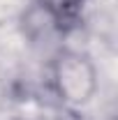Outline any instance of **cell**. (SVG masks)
I'll return each mask as SVG.
<instances>
[{"label": "cell", "mask_w": 118, "mask_h": 120, "mask_svg": "<svg viewBox=\"0 0 118 120\" xmlns=\"http://www.w3.org/2000/svg\"><path fill=\"white\" fill-rule=\"evenodd\" d=\"M37 5L44 9L46 16L60 30H65V28H72L79 21L86 0H37Z\"/></svg>", "instance_id": "obj_1"}, {"label": "cell", "mask_w": 118, "mask_h": 120, "mask_svg": "<svg viewBox=\"0 0 118 120\" xmlns=\"http://www.w3.org/2000/svg\"><path fill=\"white\" fill-rule=\"evenodd\" d=\"M35 120H81L74 111H70V109H53V111H46V113H42V116H37Z\"/></svg>", "instance_id": "obj_2"}]
</instances>
